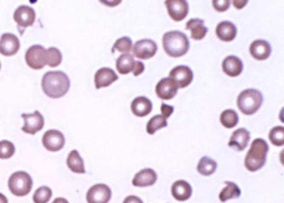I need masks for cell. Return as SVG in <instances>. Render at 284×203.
Instances as JSON below:
<instances>
[{
	"instance_id": "cell-20",
	"label": "cell",
	"mask_w": 284,
	"mask_h": 203,
	"mask_svg": "<svg viewBox=\"0 0 284 203\" xmlns=\"http://www.w3.org/2000/svg\"><path fill=\"white\" fill-rule=\"evenodd\" d=\"M222 67L223 71L231 77L239 76L243 70L241 60L235 56L227 57L223 60Z\"/></svg>"
},
{
	"instance_id": "cell-39",
	"label": "cell",
	"mask_w": 284,
	"mask_h": 203,
	"mask_svg": "<svg viewBox=\"0 0 284 203\" xmlns=\"http://www.w3.org/2000/svg\"><path fill=\"white\" fill-rule=\"evenodd\" d=\"M124 203H144L142 200L136 196L131 195L127 197Z\"/></svg>"
},
{
	"instance_id": "cell-35",
	"label": "cell",
	"mask_w": 284,
	"mask_h": 203,
	"mask_svg": "<svg viewBox=\"0 0 284 203\" xmlns=\"http://www.w3.org/2000/svg\"><path fill=\"white\" fill-rule=\"evenodd\" d=\"M15 152V148L11 142L8 140L0 141V159H9Z\"/></svg>"
},
{
	"instance_id": "cell-4",
	"label": "cell",
	"mask_w": 284,
	"mask_h": 203,
	"mask_svg": "<svg viewBox=\"0 0 284 203\" xmlns=\"http://www.w3.org/2000/svg\"><path fill=\"white\" fill-rule=\"evenodd\" d=\"M262 101V94L258 90L247 89L239 94L237 105L242 113L247 116H251L259 109Z\"/></svg>"
},
{
	"instance_id": "cell-43",
	"label": "cell",
	"mask_w": 284,
	"mask_h": 203,
	"mask_svg": "<svg viewBox=\"0 0 284 203\" xmlns=\"http://www.w3.org/2000/svg\"><path fill=\"white\" fill-rule=\"evenodd\" d=\"M0 69H1V63H0Z\"/></svg>"
},
{
	"instance_id": "cell-12",
	"label": "cell",
	"mask_w": 284,
	"mask_h": 203,
	"mask_svg": "<svg viewBox=\"0 0 284 203\" xmlns=\"http://www.w3.org/2000/svg\"><path fill=\"white\" fill-rule=\"evenodd\" d=\"M22 117L25 120L24 126L22 127V131L25 133L34 135L43 130L45 123L44 119L38 111L32 114H23Z\"/></svg>"
},
{
	"instance_id": "cell-31",
	"label": "cell",
	"mask_w": 284,
	"mask_h": 203,
	"mask_svg": "<svg viewBox=\"0 0 284 203\" xmlns=\"http://www.w3.org/2000/svg\"><path fill=\"white\" fill-rule=\"evenodd\" d=\"M62 60V53L56 47H50L46 50V65L54 68L59 65Z\"/></svg>"
},
{
	"instance_id": "cell-33",
	"label": "cell",
	"mask_w": 284,
	"mask_h": 203,
	"mask_svg": "<svg viewBox=\"0 0 284 203\" xmlns=\"http://www.w3.org/2000/svg\"><path fill=\"white\" fill-rule=\"evenodd\" d=\"M132 48V41L128 37H123L118 39L113 45L112 52L117 50L121 53L130 52Z\"/></svg>"
},
{
	"instance_id": "cell-1",
	"label": "cell",
	"mask_w": 284,
	"mask_h": 203,
	"mask_svg": "<svg viewBox=\"0 0 284 203\" xmlns=\"http://www.w3.org/2000/svg\"><path fill=\"white\" fill-rule=\"evenodd\" d=\"M42 87L46 96L53 99L62 98L68 92L70 81L63 71H49L45 74Z\"/></svg>"
},
{
	"instance_id": "cell-9",
	"label": "cell",
	"mask_w": 284,
	"mask_h": 203,
	"mask_svg": "<svg viewBox=\"0 0 284 203\" xmlns=\"http://www.w3.org/2000/svg\"><path fill=\"white\" fill-rule=\"evenodd\" d=\"M171 79L178 88H185L190 85L193 79V73L188 66L179 65L174 67L170 73Z\"/></svg>"
},
{
	"instance_id": "cell-34",
	"label": "cell",
	"mask_w": 284,
	"mask_h": 203,
	"mask_svg": "<svg viewBox=\"0 0 284 203\" xmlns=\"http://www.w3.org/2000/svg\"><path fill=\"white\" fill-rule=\"evenodd\" d=\"M52 191L47 187L39 188L33 195V199L35 203H47L52 197Z\"/></svg>"
},
{
	"instance_id": "cell-26",
	"label": "cell",
	"mask_w": 284,
	"mask_h": 203,
	"mask_svg": "<svg viewBox=\"0 0 284 203\" xmlns=\"http://www.w3.org/2000/svg\"><path fill=\"white\" fill-rule=\"evenodd\" d=\"M67 164L70 170L74 173L79 174L86 173L84 160L76 150L72 151L70 153L67 159Z\"/></svg>"
},
{
	"instance_id": "cell-15",
	"label": "cell",
	"mask_w": 284,
	"mask_h": 203,
	"mask_svg": "<svg viewBox=\"0 0 284 203\" xmlns=\"http://www.w3.org/2000/svg\"><path fill=\"white\" fill-rule=\"evenodd\" d=\"M20 47L18 39L11 33H5L0 40V53L6 57L16 54Z\"/></svg>"
},
{
	"instance_id": "cell-32",
	"label": "cell",
	"mask_w": 284,
	"mask_h": 203,
	"mask_svg": "<svg viewBox=\"0 0 284 203\" xmlns=\"http://www.w3.org/2000/svg\"><path fill=\"white\" fill-rule=\"evenodd\" d=\"M270 142L275 146H281L284 143V127L281 126L274 127L269 135Z\"/></svg>"
},
{
	"instance_id": "cell-30",
	"label": "cell",
	"mask_w": 284,
	"mask_h": 203,
	"mask_svg": "<svg viewBox=\"0 0 284 203\" xmlns=\"http://www.w3.org/2000/svg\"><path fill=\"white\" fill-rule=\"evenodd\" d=\"M167 125L166 118L161 115H157L148 122L147 132L148 134L153 135L155 132L161 128L167 126Z\"/></svg>"
},
{
	"instance_id": "cell-42",
	"label": "cell",
	"mask_w": 284,
	"mask_h": 203,
	"mask_svg": "<svg viewBox=\"0 0 284 203\" xmlns=\"http://www.w3.org/2000/svg\"><path fill=\"white\" fill-rule=\"evenodd\" d=\"M0 203H8V199L2 193H0Z\"/></svg>"
},
{
	"instance_id": "cell-19",
	"label": "cell",
	"mask_w": 284,
	"mask_h": 203,
	"mask_svg": "<svg viewBox=\"0 0 284 203\" xmlns=\"http://www.w3.org/2000/svg\"><path fill=\"white\" fill-rule=\"evenodd\" d=\"M157 174L152 169H143L138 172L132 181L134 186L145 187L153 185L157 181Z\"/></svg>"
},
{
	"instance_id": "cell-27",
	"label": "cell",
	"mask_w": 284,
	"mask_h": 203,
	"mask_svg": "<svg viewBox=\"0 0 284 203\" xmlns=\"http://www.w3.org/2000/svg\"><path fill=\"white\" fill-rule=\"evenodd\" d=\"M225 184L227 187L222 189L219 194V199L221 202L240 197L241 191L237 185L231 181H226Z\"/></svg>"
},
{
	"instance_id": "cell-36",
	"label": "cell",
	"mask_w": 284,
	"mask_h": 203,
	"mask_svg": "<svg viewBox=\"0 0 284 203\" xmlns=\"http://www.w3.org/2000/svg\"><path fill=\"white\" fill-rule=\"evenodd\" d=\"M212 3L214 9L220 12L227 11L231 4L228 0H214Z\"/></svg>"
},
{
	"instance_id": "cell-25",
	"label": "cell",
	"mask_w": 284,
	"mask_h": 203,
	"mask_svg": "<svg viewBox=\"0 0 284 203\" xmlns=\"http://www.w3.org/2000/svg\"><path fill=\"white\" fill-rule=\"evenodd\" d=\"M134 57L130 53L121 55L116 61V68L118 72L126 75L132 72L134 66Z\"/></svg>"
},
{
	"instance_id": "cell-14",
	"label": "cell",
	"mask_w": 284,
	"mask_h": 203,
	"mask_svg": "<svg viewBox=\"0 0 284 203\" xmlns=\"http://www.w3.org/2000/svg\"><path fill=\"white\" fill-rule=\"evenodd\" d=\"M178 87L170 78H164L159 81L155 92L157 96L162 100H168L176 96Z\"/></svg>"
},
{
	"instance_id": "cell-17",
	"label": "cell",
	"mask_w": 284,
	"mask_h": 203,
	"mask_svg": "<svg viewBox=\"0 0 284 203\" xmlns=\"http://www.w3.org/2000/svg\"><path fill=\"white\" fill-rule=\"evenodd\" d=\"M250 139V133L246 128H240L233 133L228 145L238 152L242 151L247 147Z\"/></svg>"
},
{
	"instance_id": "cell-40",
	"label": "cell",
	"mask_w": 284,
	"mask_h": 203,
	"mask_svg": "<svg viewBox=\"0 0 284 203\" xmlns=\"http://www.w3.org/2000/svg\"><path fill=\"white\" fill-rule=\"evenodd\" d=\"M248 1H233V4L235 8L241 9L247 4Z\"/></svg>"
},
{
	"instance_id": "cell-18",
	"label": "cell",
	"mask_w": 284,
	"mask_h": 203,
	"mask_svg": "<svg viewBox=\"0 0 284 203\" xmlns=\"http://www.w3.org/2000/svg\"><path fill=\"white\" fill-rule=\"evenodd\" d=\"M271 52V46L265 40H255L250 46V54L254 59L258 60L267 59Z\"/></svg>"
},
{
	"instance_id": "cell-37",
	"label": "cell",
	"mask_w": 284,
	"mask_h": 203,
	"mask_svg": "<svg viewBox=\"0 0 284 203\" xmlns=\"http://www.w3.org/2000/svg\"><path fill=\"white\" fill-rule=\"evenodd\" d=\"M145 69V65L140 61H135L134 68L132 71L134 77H138L144 72Z\"/></svg>"
},
{
	"instance_id": "cell-10",
	"label": "cell",
	"mask_w": 284,
	"mask_h": 203,
	"mask_svg": "<svg viewBox=\"0 0 284 203\" xmlns=\"http://www.w3.org/2000/svg\"><path fill=\"white\" fill-rule=\"evenodd\" d=\"M168 14L175 22H180L188 14L189 6L185 0H168L165 2Z\"/></svg>"
},
{
	"instance_id": "cell-23",
	"label": "cell",
	"mask_w": 284,
	"mask_h": 203,
	"mask_svg": "<svg viewBox=\"0 0 284 203\" xmlns=\"http://www.w3.org/2000/svg\"><path fill=\"white\" fill-rule=\"evenodd\" d=\"M151 101L145 97H139L133 100L131 104V110L135 116L144 117L152 110Z\"/></svg>"
},
{
	"instance_id": "cell-6",
	"label": "cell",
	"mask_w": 284,
	"mask_h": 203,
	"mask_svg": "<svg viewBox=\"0 0 284 203\" xmlns=\"http://www.w3.org/2000/svg\"><path fill=\"white\" fill-rule=\"evenodd\" d=\"M13 19L17 24L19 33L23 35L25 29L34 23L36 13L34 10L30 7L21 6L15 11Z\"/></svg>"
},
{
	"instance_id": "cell-7",
	"label": "cell",
	"mask_w": 284,
	"mask_h": 203,
	"mask_svg": "<svg viewBox=\"0 0 284 203\" xmlns=\"http://www.w3.org/2000/svg\"><path fill=\"white\" fill-rule=\"evenodd\" d=\"M25 59L31 68L42 69L46 65V50L42 46H33L27 51Z\"/></svg>"
},
{
	"instance_id": "cell-8",
	"label": "cell",
	"mask_w": 284,
	"mask_h": 203,
	"mask_svg": "<svg viewBox=\"0 0 284 203\" xmlns=\"http://www.w3.org/2000/svg\"><path fill=\"white\" fill-rule=\"evenodd\" d=\"M158 47L156 43L150 39L138 41L133 46V53L135 57L141 60L153 58L156 53Z\"/></svg>"
},
{
	"instance_id": "cell-16",
	"label": "cell",
	"mask_w": 284,
	"mask_h": 203,
	"mask_svg": "<svg viewBox=\"0 0 284 203\" xmlns=\"http://www.w3.org/2000/svg\"><path fill=\"white\" fill-rule=\"evenodd\" d=\"M118 79L116 73L108 67L99 69L94 76V83L97 89L109 86Z\"/></svg>"
},
{
	"instance_id": "cell-28",
	"label": "cell",
	"mask_w": 284,
	"mask_h": 203,
	"mask_svg": "<svg viewBox=\"0 0 284 203\" xmlns=\"http://www.w3.org/2000/svg\"><path fill=\"white\" fill-rule=\"evenodd\" d=\"M217 167V163L207 157H202L199 161L197 170L202 175L209 176L213 174Z\"/></svg>"
},
{
	"instance_id": "cell-21",
	"label": "cell",
	"mask_w": 284,
	"mask_h": 203,
	"mask_svg": "<svg viewBox=\"0 0 284 203\" xmlns=\"http://www.w3.org/2000/svg\"><path fill=\"white\" fill-rule=\"evenodd\" d=\"M237 29L233 23L229 22L220 23L216 28V34L222 42H232L236 37Z\"/></svg>"
},
{
	"instance_id": "cell-41",
	"label": "cell",
	"mask_w": 284,
	"mask_h": 203,
	"mask_svg": "<svg viewBox=\"0 0 284 203\" xmlns=\"http://www.w3.org/2000/svg\"><path fill=\"white\" fill-rule=\"evenodd\" d=\"M52 203H69V202L65 198H58L54 200Z\"/></svg>"
},
{
	"instance_id": "cell-3",
	"label": "cell",
	"mask_w": 284,
	"mask_h": 203,
	"mask_svg": "<svg viewBox=\"0 0 284 203\" xmlns=\"http://www.w3.org/2000/svg\"><path fill=\"white\" fill-rule=\"evenodd\" d=\"M164 48L169 56L179 58L186 55L189 49L187 36L178 31L168 32L163 37Z\"/></svg>"
},
{
	"instance_id": "cell-24",
	"label": "cell",
	"mask_w": 284,
	"mask_h": 203,
	"mask_svg": "<svg viewBox=\"0 0 284 203\" xmlns=\"http://www.w3.org/2000/svg\"><path fill=\"white\" fill-rule=\"evenodd\" d=\"M186 30L191 31V38L195 40L204 39L208 32V28L205 26L204 20L199 19H193L186 24Z\"/></svg>"
},
{
	"instance_id": "cell-5",
	"label": "cell",
	"mask_w": 284,
	"mask_h": 203,
	"mask_svg": "<svg viewBox=\"0 0 284 203\" xmlns=\"http://www.w3.org/2000/svg\"><path fill=\"white\" fill-rule=\"evenodd\" d=\"M10 191L18 197L28 194L32 187V179L30 175L25 172L13 173L9 180Z\"/></svg>"
},
{
	"instance_id": "cell-38",
	"label": "cell",
	"mask_w": 284,
	"mask_h": 203,
	"mask_svg": "<svg viewBox=\"0 0 284 203\" xmlns=\"http://www.w3.org/2000/svg\"><path fill=\"white\" fill-rule=\"evenodd\" d=\"M160 110L162 116L167 119L169 117H170L171 115L173 114L174 112V107L168 105L165 103H162L160 107Z\"/></svg>"
},
{
	"instance_id": "cell-22",
	"label": "cell",
	"mask_w": 284,
	"mask_h": 203,
	"mask_svg": "<svg viewBox=\"0 0 284 203\" xmlns=\"http://www.w3.org/2000/svg\"><path fill=\"white\" fill-rule=\"evenodd\" d=\"M172 194L175 199L184 201L191 198L192 189L188 182L180 180L175 181L173 184Z\"/></svg>"
},
{
	"instance_id": "cell-29",
	"label": "cell",
	"mask_w": 284,
	"mask_h": 203,
	"mask_svg": "<svg viewBox=\"0 0 284 203\" xmlns=\"http://www.w3.org/2000/svg\"><path fill=\"white\" fill-rule=\"evenodd\" d=\"M220 120L221 124L225 127L231 128L238 124L239 117L238 114L234 110L228 109L221 114Z\"/></svg>"
},
{
	"instance_id": "cell-2",
	"label": "cell",
	"mask_w": 284,
	"mask_h": 203,
	"mask_svg": "<svg viewBox=\"0 0 284 203\" xmlns=\"http://www.w3.org/2000/svg\"><path fill=\"white\" fill-rule=\"evenodd\" d=\"M268 151L269 145L265 140L260 138L255 139L245 159V166L248 170L254 172L265 165Z\"/></svg>"
},
{
	"instance_id": "cell-11",
	"label": "cell",
	"mask_w": 284,
	"mask_h": 203,
	"mask_svg": "<svg viewBox=\"0 0 284 203\" xmlns=\"http://www.w3.org/2000/svg\"><path fill=\"white\" fill-rule=\"evenodd\" d=\"M111 189L104 184H98L91 187L87 194L89 203H108L111 198Z\"/></svg>"
},
{
	"instance_id": "cell-13",
	"label": "cell",
	"mask_w": 284,
	"mask_h": 203,
	"mask_svg": "<svg viewBox=\"0 0 284 203\" xmlns=\"http://www.w3.org/2000/svg\"><path fill=\"white\" fill-rule=\"evenodd\" d=\"M43 143L47 150L57 152L62 150L65 143L64 135L56 130L46 132L43 138Z\"/></svg>"
}]
</instances>
